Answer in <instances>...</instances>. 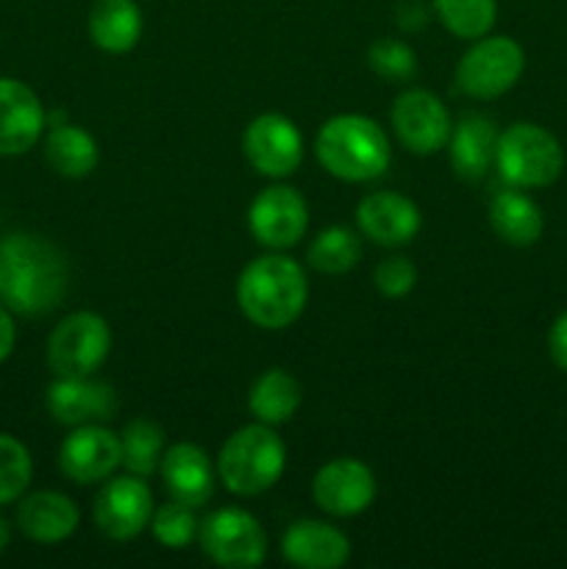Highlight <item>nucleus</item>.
<instances>
[{"instance_id": "obj_30", "label": "nucleus", "mask_w": 567, "mask_h": 569, "mask_svg": "<svg viewBox=\"0 0 567 569\" xmlns=\"http://www.w3.org/2000/svg\"><path fill=\"white\" fill-rule=\"evenodd\" d=\"M150 531H153L156 542L165 545L170 550H183L195 542L200 531V522L195 517V509L187 503H178V500H170V503L153 509V517H150Z\"/></svg>"}, {"instance_id": "obj_25", "label": "nucleus", "mask_w": 567, "mask_h": 569, "mask_svg": "<svg viewBox=\"0 0 567 569\" xmlns=\"http://www.w3.org/2000/svg\"><path fill=\"white\" fill-rule=\"evenodd\" d=\"M44 159H48L50 170L59 172L61 178L78 181L98 167L100 150L92 133L64 122V126L50 128L48 139H44Z\"/></svg>"}, {"instance_id": "obj_5", "label": "nucleus", "mask_w": 567, "mask_h": 569, "mask_svg": "<svg viewBox=\"0 0 567 569\" xmlns=\"http://www.w3.org/2000/svg\"><path fill=\"white\" fill-rule=\"evenodd\" d=\"M495 167L509 187L543 189L559 181L565 150L548 128L537 122H515L500 131Z\"/></svg>"}, {"instance_id": "obj_35", "label": "nucleus", "mask_w": 567, "mask_h": 569, "mask_svg": "<svg viewBox=\"0 0 567 569\" xmlns=\"http://www.w3.org/2000/svg\"><path fill=\"white\" fill-rule=\"evenodd\" d=\"M9 539H11V528H9V522H6V517L0 515V553H3V550H6Z\"/></svg>"}, {"instance_id": "obj_11", "label": "nucleus", "mask_w": 567, "mask_h": 569, "mask_svg": "<svg viewBox=\"0 0 567 569\" xmlns=\"http://www.w3.org/2000/svg\"><path fill=\"white\" fill-rule=\"evenodd\" d=\"M248 228L265 248L289 250L306 237L309 206L298 189L278 183L256 194L248 211Z\"/></svg>"}, {"instance_id": "obj_7", "label": "nucleus", "mask_w": 567, "mask_h": 569, "mask_svg": "<svg viewBox=\"0 0 567 569\" xmlns=\"http://www.w3.org/2000/svg\"><path fill=\"white\" fill-rule=\"evenodd\" d=\"M111 353V328L94 311L67 315L48 339V367L56 376H92Z\"/></svg>"}, {"instance_id": "obj_15", "label": "nucleus", "mask_w": 567, "mask_h": 569, "mask_svg": "<svg viewBox=\"0 0 567 569\" xmlns=\"http://www.w3.org/2000/svg\"><path fill=\"white\" fill-rule=\"evenodd\" d=\"M120 400L111 383L92 376H59L48 387V411L59 426H92L117 417Z\"/></svg>"}, {"instance_id": "obj_13", "label": "nucleus", "mask_w": 567, "mask_h": 569, "mask_svg": "<svg viewBox=\"0 0 567 569\" xmlns=\"http://www.w3.org/2000/svg\"><path fill=\"white\" fill-rule=\"evenodd\" d=\"M378 483L370 467L359 459H334L317 470L311 481L315 503L331 517H356L376 500Z\"/></svg>"}, {"instance_id": "obj_6", "label": "nucleus", "mask_w": 567, "mask_h": 569, "mask_svg": "<svg viewBox=\"0 0 567 569\" xmlns=\"http://www.w3.org/2000/svg\"><path fill=\"white\" fill-rule=\"evenodd\" d=\"M526 70V53L511 37H481L456 64V87L476 100L509 92Z\"/></svg>"}, {"instance_id": "obj_21", "label": "nucleus", "mask_w": 567, "mask_h": 569, "mask_svg": "<svg viewBox=\"0 0 567 569\" xmlns=\"http://www.w3.org/2000/svg\"><path fill=\"white\" fill-rule=\"evenodd\" d=\"M81 522L76 500L61 492H33L28 498H20L17 506V526L28 539L39 545H59L76 533Z\"/></svg>"}, {"instance_id": "obj_8", "label": "nucleus", "mask_w": 567, "mask_h": 569, "mask_svg": "<svg viewBox=\"0 0 567 569\" xmlns=\"http://www.w3.org/2000/svg\"><path fill=\"white\" fill-rule=\"evenodd\" d=\"M200 550L226 569L259 567L267 556V537L259 520L237 506L217 509L200 522Z\"/></svg>"}, {"instance_id": "obj_33", "label": "nucleus", "mask_w": 567, "mask_h": 569, "mask_svg": "<svg viewBox=\"0 0 567 569\" xmlns=\"http://www.w3.org/2000/svg\"><path fill=\"white\" fill-rule=\"evenodd\" d=\"M548 353L550 361H554L561 372H567V311L561 317H556L554 326H550Z\"/></svg>"}, {"instance_id": "obj_32", "label": "nucleus", "mask_w": 567, "mask_h": 569, "mask_svg": "<svg viewBox=\"0 0 567 569\" xmlns=\"http://www.w3.org/2000/svg\"><path fill=\"white\" fill-rule=\"evenodd\" d=\"M372 283L384 298H406L417 283V267L406 256H387L372 270Z\"/></svg>"}, {"instance_id": "obj_18", "label": "nucleus", "mask_w": 567, "mask_h": 569, "mask_svg": "<svg viewBox=\"0 0 567 569\" xmlns=\"http://www.w3.org/2000/svg\"><path fill=\"white\" fill-rule=\"evenodd\" d=\"M161 481L170 500L200 509L215 495V465L209 453L192 442H178L161 456Z\"/></svg>"}, {"instance_id": "obj_19", "label": "nucleus", "mask_w": 567, "mask_h": 569, "mask_svg": "<svg viewBox=\"0 0 567 569\" xmlns=\"http://www.w3.org/2000/svg\"><path fill=\"white\" fill-rule=\"evenodd\" d=\"M281 556L300 569H339L350 559V539L320 520H298L281 537Z\"/></svg>"}, {"instance_id": "obj_23", "label": "nucleus", "mask_w": 567, "mask_h": 569, "mask_svg": "<svg viewBox=\"0 0 567 569\" xmlns=\"http://www.w3.org/2000/svg\"><path fill=\"white\" fill-rule=\"evenodd\" d=\"M489 226L506 244L531 248L543 237L545 217L543 209L528 194H523V189L509 187L500 189L489 203Z\"/></svg>"}, {"instance_id": "obj_4", "label": "nucleus", "mask_w": 567, "mask_h": 569, "mask_svg": "<svg viewBox=\"0 0 567 569\" xmlns=\"http://www.w3.org/2000/svg\"><path fill=\"white\" fill-rule=\"evenodd\" d=\"M287 467V448L272 426L253 422L226 439L217 459L222 487L239 498H256L276 487Z\"/></svg>"}, {"instance_id": "obj_9", "label": "nucleus", "mask_w": 567, "mask_h": 569, "mask_svg": "<svg viewBox=\"0 0 567 569\" xmlns=\"http://www.w3.org/2000/svg\"><path fill=\"white\" fill-rule=\"evenodd\" d=\"M392 131L398 142L415 156H431L448 144L450 122L442 100L428 89H406L392 100Z\"/></svg>"}, {"instance_id": "obj_14", "label": "nucleus", "mask_w": 567, "mask_h": 569, "mask_svg": "<svg viewBox=\"0 0 567 569\" xmlns=\"http://www.w3.org/2000/svg\"><path fill=\"white\" fill-rule=\"evenodd\" d=\"M120 465V433L109 431L103 422L72 428V433L59 448V470L72 483L106 481Z\"/></svg>"}, {"instance_id": "obj_26", "label": "nucleus", "mask_w": 567, "mask_h": 569, "mask_svg": "<svg viewBox=\"0 0 567 569\" xmlns=\"http://www.w3.org/2000/svg\"><path fill=\"white\" fill-rule=\"evenodd\" d=\"M122 467L137 478H150L165 456V431L153 420H131L120 433Z\"/></svg>"}, {"instance_id": "obj_20", "label": "nucleus", "mask_w": 567, "mask_h": 569, "mask_svg": "<svg viewBox=\"0 0 567 569\" xmlns=\"http://www.w3.org/2000/svg\"><path fill=\"white\" fill-rule=\"evenodd\" d=\"M498 128L489 117L470 114L459 117L450 128L448 153L450 167L461 181H481L495 164V150H498Z\"/></svg>"}, {"instance_id": "obj_24", "label": "nucleus", "mask_w": 567, "mask_h": 569, "mask_svg": "<svg viewBox=\"0 0 567 569\" xmlns=\"http://www.w3.org/2000/svg\"><path fill=\"white\" fill-rule=\"evenodd\" d=\"M300 403H304V389H300L298 378L289 376L287 370H278V367L261 372L248 392L250 415L265 426L289 422L298 415Z\"/></svg>"}, {"instance_id": "obj_2", "label": "nucleus", "mask_w": 567, "mask_h": 569, "mask_svg": "<svg viewBox=\"0 0 567 569\" xmlns=\"http://www.w3.org/2000/svg\"><path fill=\"white\" fill-rule=\"evenodd\" d=\"M237 303L242 315L265 331L289 328L309 303L304 267L284 253L259 256L239 272Z\"/></svg>"}, {"instance_id": "obj_12", "label": "nucleus", "mask_w": 567, "mask_h": 569, "mask_svg": "<svg viewBox=\"0 0 567 569\" xmlns=\"http://www.w3.org/2000/svg\"><path fill=\"white\" fill-rule=\"evenodd\" d=\"M242 150L259 176L287 178L304 161V137L284 114H259L245 128Z\"/></svg>"}, {"instance_id": "obj_28", "label": "nucleus", "mask_w": 567, "mask_h": 569, "mask_svg": "<svg viewBox=\"0 0 567 569\" xmlns=\"http://www.w3.org/2000/svg\"><path fill=\"white\" fill-rule=\"evenodd\" d=\"M434 11L454 37L476 42L493 31L498 3L495 0H434Z\"/></svg>"}, {"instance_id": "obj_10", "label": "nucleus", "mask_w": 567, "mask_h": 569, "mask_svg": "<svg viewBox=\"0 0 567 569\" xmlns=\"http://www.w3.org/2000/svg\"><path fill=\"white\" fill-rule=\"evenodd\" d=\"M153 492L145 483V478L120 476L103 483L92 506L94 526L115 542L137 539L153 517Z\"/></svg>"}, {"instance_id": "obj_29", "label": "nucleus", "mask_w": 567, "mask_h": 569, "mask_svg": "<svg viewBox=\"0 0 567 569\" xmlns=\"http://www.w3.org/2000/svg\"><path fill=\"white\" fill-rule=\"evenodd\" d=\"M33 476V461L26 445L11 433H0V506L26 495Z\"/></svg>"}, {"instance_id": "obj_22", "label": "nucleus", "mask_w": 567, "mask_h": 569, "mask_svg": "<svg viewBox=\"0 0 567 569\" xmlns=\"http://www.w3.org/2000/svg\"><path fill=\"white\" fill-rule=\"evenodd\" d=\"M142 11L137 0H94L89 9V37L103 53L122 56L142 39Z\"/></svg>"}, {"instance_id": "obj_27", "label": "nucleus", "mask_w": 567, "mask_h": 569, "mask_svg": "<svg viewBox=\"0 0 567 569\" xmlns=\"http://www.w3.org/2000/svg\"><path fill=\"white\" fill-rule=\"evenodd\" d=\"M361 259V242L350 228L345 226H328L311 239L309 261L311 270L322 272V276H342V272L354 270Z\"/></svg>"}, {"instance_id": "obj_34", "label": "nucleus", "mask_w": 567, "mask_h": 569, "mask_svg": "<svg viewBox=\"0 0 567 569\" xmlns=\"http://www.w3.org/2000/svg\"><path fill=\"white\" fill-rule=\"evenodd\" d=\"M17 345V326L11 320V311L6 306H0V365L11 356Z\"/></svg>"}, {"instance_id": "obj_31", "label": "nucleus", "mask_w": 567, "mask_h": 569, "mask_svg": "<svg viewBox=\"0 0 567 569\" xmlns=\"http://www.w3.org/2000/svg\"><path fill=\"white\" fill-rule=\"evenodd\" d=\"M367 64H370V70L376 72V76H381L384 81L404 83L415 78L417 56L415 50L406 42H400V39L384 37L370 44V50H367Z\"/></svg>"}, {"instance_id": "obj_3", "label": "nucleus", "mask_w": 567, "mask_h": 569, "mask_svg": "<svg viewBox=\"0 0 567 569\" xmlns=\"http://www.w3.org/2000/svg\"><path fill=\"white\" fill-rule=\"evenodd\" d=\"M322 170L348 183L381 178L392 164V144L384 128L365 114H337L322 122L315 139Z\"/></svg>"}, {"instance_id": "obj_17", "label": "nucleus", "mask_w": 567, "mask_h": 569, "mask_svg": "<svg viewBox=\"0 0 567 569\" xmlns=\"http://www.w3.org/2000/svg\"><path fill=\"white\" fill-rule=\"evenodd\" d=\"M42 100L28 83L0 78V156H22L44 131Z\"/></svg>"}, {"instance_id": "obj_16", "label": "nucleus", "mask_w": 567, "mask_h": 569, "mask_svg": "<svg viewBox=\"0 0 567 569\" xmlns=\"http://www.w3.org/2000/svg\"><path fill=\"white\" fill-rule=\"evenodd\" d=\"M356 226L384 248L409 244L420 233L422 214L411 198L400 192H372L356 206Z\"/></svg>"}, {"instance_id": "obj_1", "label": "nucleus", "mask_w": 567, "mask_h": 569, "mask_svg": "<svg viewBox=\"0 0 567 569\" xmlns=\"http://www.w3.org/2000/svg\"><path fill=\"white\" fill-rule=\"evenodd\" d=\"M70 287L64 253L39 233L17 231L0 242V303L22 317L59 309Z\"/></svg>"}]
</instances>
